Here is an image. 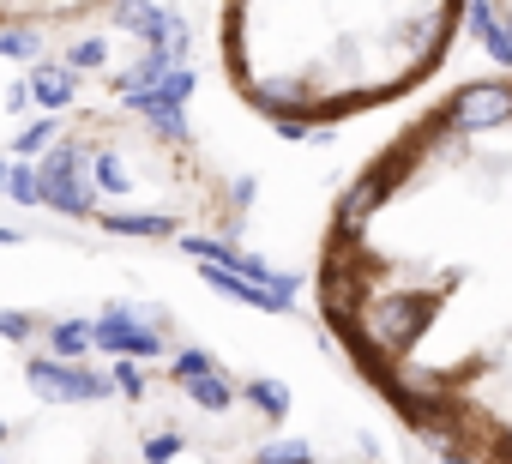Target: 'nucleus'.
<instances>
[{
    "label": "nucleus",
    "instance_id": "1",
    "mask_svg": "<svg viewBox=\"0 0 512 464\" xmlns=\"http://www.w3.org/2000/svg\"><path fill=\"white\" fill-rule=\"evenodd\" d=\"M320 320L452 464H512V67L452 85L338 193Z\"/></svg>",
    "mask_w": 512,
    "mask_h": 464
},
{
    "label": "nucleus",
    "instance_id": "2",
    "mask_svg": "<svg viewBox=\"0 0 512 464\" xmlns=\"http://www.w3.org/2000/svg\"><path fill=\"white\" fill-rule=\"evenodd\" d=\"M470 0H217L229 91L284 133H320L422 91Z\"/></svg>",
    "mask_w": 512,
    "mask_h": 464
},
{
    "label": "nucleus",
    "instance_id": "3",
    "mask_svg": "<svg viewBox=\"0 0 512 464\" xmlns=\"http://www.w3.org/2000/svg\"><path fill=\"white\" fill-rule=\"evenodd\" d=\"M115 0H0V37H25V31H67L97 13H109Z\"/></svg>",
    "mask_w": 512,
    "mask_h": 464
},
{
    "label": "nucleus",
    "instance_id": "4",
    "mask_svg": "<svg viewBox=\"0 0 512 464\" xmlns=\"http://www.w3.org/2000/svg\"><path fill=\"white\" fill-rule=\"evenodd\" d=\"M482 31H488L494 49L512 61V0H482Z\"/></svg>",
    "mask_w": 512,
    "mask_h": 464
}]
</instances>
